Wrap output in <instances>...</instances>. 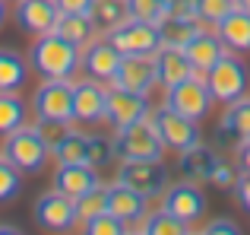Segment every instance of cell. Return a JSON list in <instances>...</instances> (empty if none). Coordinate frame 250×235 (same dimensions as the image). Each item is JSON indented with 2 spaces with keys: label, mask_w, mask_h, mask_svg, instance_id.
<instances>
[{
  "label": "cell",
  "mask_w": 250,
  "mask_h": 235,
  "mask_svg": "<svg viewBox=\"0 0 250 235\" xmlns=\"http://www.w3.org/2000/svg\"><path fill=\"white\" fill-rule=\"evenodd\" d=\"M155 124H159V134L165 140V149H174V153H184V149L196 146L200 143V127H196L193 118H184L171 108H162L155 115Z\"/></svg>",
  "instance_id": "8fae6325"
},
{
  "label": "cell",
  "mask_w": 250,
  "mask_h": 235,
  "mask_svg": "<svg viewBox=\"0 0 250 235\" xmlns=\"http://www.w3.org/2000/svg\"><path fill=\"white\" fill-rule=\"evenodd\" d=\"M241 229L231 223V219H215V223L206 226V235H238Z\"/></svg>",
  "instance_id": "ab89813d"
},
{
  "label": "cell",
  "mask_w": 250,
  "mask_h": 235,
  "mask_svg": "<svg viewBox=\"0 0 250 235\" xmlns=\"http://www.w3.org/2000/svg\"><path fill=\"white\" fill-rule=\"evenodd\" d=\"M124 54L114 48L111 38H102V42H89L83 48V67L92 80L98 83H114L117 76V67H121Z\"/></svg>",
  "instance_id": "4fadbf2b"
},
{
  "label": "cell",
  "mask_w": 250,
  "mask_h": 235,
  "mask_svg": "<svg viewBox=\"0 0 250 235\" xmlns=\"http://www.w3.org/2000/svg\"><path fill=\"white\" fill-rule=\"evenodd\" d=\"M51 153H54V159L61 165H92L89 162V137L80 134V130H70Z\"/></svg>",
  "instance_id": "4316f807"
},
{
  "label": "cell",
  "mask_w": 250,
  "mask_h": 235,
  "mask_svg": "<svg viewBox=\"0 0 250 235\" xmlns=\"http://www.w3.org/2000/svg\"><path fill=\"white\" fill-rule=\"evenodd\" d=\"M104 105H108V89L98 80H80L73 83V121L98 124L104 121Z\"/></svg>",
  "instance_id": "5bb4252c"
},
{
  "label": "cell",
  "mask_w": 250,
  "mask_h": 235,
  "mask_svg": "<svg viewBox=\"0 0 250 235\" xmlns=\"http://www.w3.org/2000/svg\"><path fill=\"white\" fill-rule=\"evenodd\" d=\"M162 210H168L171 216L181 219V223L193 226L196 219L206 213V197H203V191L193 185V181H177V185H171L165 191Z\"/></svg>",
  "instance_id": "30bf717a"
},
{
  "label": "cell",
  "mask_w": 250,
  "mask_h": 235,
  "mask_svg": "<svg viewBox=\"0 0 250 235\" xmlns=\"http://www.w3.org/2000/svg\"><path fill=\"white\" fill-rule=\"evenodd\" d=\"M22 191V172L0 153V204H10V200L19 197Z\"/></svg>",
  "instance_id": "4dcf8cb0"
},
{
  "label": "cell",
  "mask_w": 250,
  "mask_h": 235,
  "mask_svg": "<svg viewBox=\"0 0 250 235\" xmlns=\"http://www.w3.org/2000/svg\"><path fill=\"white\" fill-rule=\"evenodd\" d=\"M212 102L215 99L206 86V73H200V70L190 80L177 83V86H168V95H165V108H171V112H177L184 118H193V121L206 118Z\"/></svg>",
  "instance_id": "5b68a950"
},
{
  "label": "cell",
  "mask_w": 250,
  "mask_h": 235,
  "mask_svg": "<svg viewBox=\"0 0 250 235\" xmlns=\"http://www.w3.org/2000/svg\"><path fill=\"white\" fill-rule=\"evenodd\" d=\"M127 6H130V16L133 19H146V23H155V25L171 13L162 0H127Z\"/></svg>",
  "instance_id": "836d02e7"
},
{
  "label": "cell",
  "mask_w": 250,
  "mask_h": 235,
  "mask_svg": "<svg viewBox=\"0 0 250 235\" xmlns=\"http://www.w3.org/2000/svg\"><path fill=\"white\" fill-rule=\"evenodd\" d=\"M108 38L114 42V48L121 51L124 57H130V54H155V51L162 48L159 25L146 23V19H133V16H130L127 23H121L117 29H111Z\"/></svg>",
  "instance_id": "8992f818"
},
{
  "label": "cell",
  "mask_w": 250,
  "mask_h": 235,
  "mask_svg": "<svg viewBox=\"0 0 250 235\" xmlns=\"http://www.w3.org/2000/svg\"><path fill=\"white\" fill-rule=\"evenodd\" d=\"M234 181H238V172H234L228 162H219L212 172V185L215 188H234Z\"/></svg>",
  "instance_id": "74e56055"
},
{
  "label": "cell",
  "mask_w": 250,
  "mask_h": 235,
  "mask_svg": "<svg viewBox=\"0 0 250 235\" xmlns=\"http://www.w3.org/2000/svg\"><path fill=\"white\" fill-rule=\"evenodd\" d=\"M104 210H108V188L104 185H98L92 191H85L83 197H76V219L80 223H89V219H95Z\"/></svg>",
  "instance_id": "f546056e"
},
{
  "label": "cell",
  "mask_w": 250,
  "mask_h": 235,
  "mask_svg": "<svg viewBox=\"0 0 250 235\" xmlns=\"http://www.w3.org/2000/svg\"><path fill=\"white\" fill-rule=\"evenodd\" d=\"M25 76H29V70H25L22 54H16V51H10V48H0V93H16V89H22Z\"/></svg>",
  "instance_id": "83f0119b"
},
{
  "label": "cell",
  "mask_w": 250,
  "mask_h": 235,
  "mask_svg": "<svg viewBox=\"0 0 250 235\" xmlns=\"http://www.w3.org/2000/svg\"><path fill=\"white\" fill-rule=\"evenodd\" d=\"M155 80V57L152 54H130L121 61L114 76V86L130 89V93H149Z\"/></svg>",
  "instance_id": "2e32d148"
},
{
  "label": "cell",
  "mask_w": 250,
  "mask_h": 235,
  "mask_svg": "<svg viewBox=\"0 0 250 235\" xmlns=\"http://www.w3.org/2000/svg\"><path fill=\"white\" fill-rule=\"evenodd\" d=\"M206 86H209V93H212V99L222 102V105H231V102L244 99L247 86H250L247 64L241 61V57H234V54H228V51H225V54L209 67Z\"/></svg>",
  "instance_id": "3957f363"
},
{
  "label": "cell",
  "mask_w": 250,
  "mask_h": 235,
  "mask_svg": "<svg viewBox=\"0 0 250 235\" xmlns=\"http://www.w3.org/2000/svg\"><path fill=\"white\" fill-rule=\"evenodd\" d=\"M234 194H238L241 207L250 213V172H241L238 175V181H234Z\"/></svg>",
  "instance_id": "f35d334b"
},
{
  "label": "cell",
  "mask_w": 250,
  "mask_h": 235,
  "mask_svg": "<svg viewBox=\"0 0 250 235\" xmlns=\"http://www.w3.org/2000/svg\"><path fill=\"white\" fill-rule=\"evenodd\" d=\"M234 3H238L241 10H247V13H250V0H234Z\"/></svg>",
  "instance_id": "bcb514c9"
},
{
  "label": "cell",
  "mask_w": 250,
  "mask_h": 235,
  "mask_svg": "<svg viewBox=\"0 0 250 235\" xmlns=\"http://www.w3.org/2000/svg\"><path fill=\"white\" fill-rule=\"evenodd\" d=\"M190 226L181 223V219H174L168 210H159L152 213V216H146V223H143V232L146 235H184Z\"/></svg>",
  "instance_id": "d6a6232c"
},
{
  "label": "cell",
  "mask_w": 250,
  "mask_h": 235,
  "mask_svg": "<svg viewBox=\"0 0 250 235\" xmlns=\"http://www.w3.org/2000/svg\"><path fill=\"white\" fill-rule=\"evenodd\" d=\"M32 108L44 121H73V83L44 80L32 99Z\"/></svg>",
  "instance_id": "ba28073f"
},
{
  "label": "cell",
  "mask_w": 250,
  "mask_h": 235,
  "mask_svg": "<svg viewBox=\"0 0 250 235\" xmlns=\"http://www.w3.org/2000/svg\"><path fill=\"white\" fill-rule=\"evenodd\" d=\"M203 29L200 19L193 16H184V13H168L165 19L159 23V35H162V45H174V48H184L196 32Z\"/></svg>",
  "instance_id": "cb8c5ba5"
},
{
  "label": "cell",
  "mask_w": 250,
  "mask_h": 235,
  "mask_svg": "<svg viewBox=\"0 0 250 235\" xmlns=\"http://www.w3.org/2000/svg\"><path fill=\"white\" fill-rule=\"evenodd\" d=\"M3 19H6V3L0 0V25H3Z\"/></svg>",
  "instance_id": "f6af8a7d"
},
{
  "label": "cell",
  "mask_w": 250,
  "mask_h": 235,
  "mask_svg": "<svg viewBox=\"0 0 250 235\" xmlns=\"http://www.w3.org/2000/svg\"><path fill=\"white\" fill-rule=\"evenodd\" d=\"M89 16H92V23H95V29L111 32V29H117L121 23L130 19V6H127V0H92Z\"/></svg>",
  "instance_id": "484cf974"
},
{
  "label": "cell",
  "mask_w": 250,
  "mask_h": 235,
  "mask_svg": "<svg viewBox=\"0 0 250 235\" xmlns=\"http://www.w3.org/2000/svg\"><path fill=\"white\" fill-rule=\"evenodd\" d=\"M13 16H16V23H19L22 32L44 35V32H54L61 6H57V0H16Z\"/></svg>",
  "instance_id": "9a60e30c"
},
{
  "label": "cell",
  "mask_w": 250,
  "mask_h": 235,
  "mask_svg": "<svg viewBox=\"0 0 250 235\" xmlns=\"http://www.w3.org/2000/svg\"><path fill=\"white\" fill-rule=\"evenodd\" d=\"M234 6H238L234 0H193V16L200 19L203 25H215L219 19H225Z\"/></svg>",
  "instance_id": "1f68e13d"
},
{
  "label": "cell",
  "mask_w": 250,
  "mask_h": 235,
  "mask_svg": "<svg viewBox=\"0 0 250 235\" xmlns=\"http://www.w3.org/2000/svg\"><path fill=\"white\" fill-rule=\"evenodd\" d=\"M80 61H83V48L61 38L57 32H44L32 45V67L44 80H70L80 67Z\"/></svg>",
  "instance_id": "6da1fadb"
},
{
  "label": "cell",
  "mask_w": 250,
  "mask_h": 235,
  "mask_svg": "<svg viewBox=\"0 0 250 235\" xmlns=\"http://www.w3.org/2000/svg\"><path fill=\"white\" fill-rule=\"evenodd\" d=\"M152 57H155V80H159L165 89L168 86H177V83L190 80V76L196 73V67L190 64L187 51L174 48V45H162Z\"/></svg>",
  "instance_id": "e0dca14e"
},
{
  "label": "cell",
  "mask_w": 250,
  "mask_h": 235,
  "mask_svg": "<svg viewBox=\"0 0 250 235\" xmlns=\"http://www.w3.org/2000/svg\"><path fill=\"white\" fill-rule=\"evenodd\" d=\"M117 181L146 197H155L168 188V168L162 165V159H121Z\"/></svg>",
  "instance_id": "52a82bcc"
},
{
  "label": "cell",
  "mask_w": 250,
  "mask_h": 235,
  "mask_svg": "<svg viewBox=\"0 0 250 235\" xmlns=\"http://www.w3.org/2000/svg\"><path fill=\"white\" fill-rule=\"evenodd\" d=\"M215 35L222 38V45H225L228 51H238V54L250 51V13L241 10V6H234L225 19L215 23Z\"/></svg>",
  "instance_id": "ac0fdd59"
},
{
  "label": "cell",
  "mask_w": 250,
  "mask_h": 235,
  "mask_svg": "<svg viewBox=\"0 0 250 235\" xmlns=\"http://www.w3.org/2000/svg\"><path fill=\"white\" fill-rule=\"evenodd\" d=\"M111 153H114V146H108V140H104V137H89V162H92V165L108 162Z\"/></svg>",
  "instance_id": "8d00e7d4"
},
{
  "label": "cell",
  "mask_w": 250,
  "mask_h": 235,
  "mask_svg": "<svg viewBox=\"0 0 250 235\" xmlns=\"http://www.w3.org/2000/svg\"><path fill=\"white\" fill-rule=\"evenodd\" d=\"M35 223L48 232H70L80 219H76V200L63 191H48L35 200Z\"/></svg>",
  "instance_id": "9c48e42d"
},
{
  "label": "cell",
  "mask_w": 250,
  "mask_h": 235,
  "mask_svg": "<svg viewBox=\"0 0 250 235\" xmlns=\"http://www.w3.org/2000/svg\"><path fill=\"white\" fill-rule=\"evenodd\" d=\"M35 127H38V134L44 137V143H48L51 149H54L57 143H61L63 137L70 134V121H44V118H38Z\"/></svg>",
  "instance_id": "d590c367"
},
{
  "label": "cell",
  "mask_w": 250,
  "mask_h": 235,
  "mask_svg": "<svg viewBox=\"0 0 250 235\" xmlns=\"http://www.w3.org/2000/svg\"><path fill=\"white\" fill-rule=\"evenodd\" d=\"M238 165H241V172H250V140L238 143Z\"/></svg>",
  "instance_id": "b9f144b4"
},
{
  "label": "cell",
  "mask_w": 250,
  "mask_h": 235,
  "mask_svg": "<svg viewBox=\"0 0 250 235\" xmlns=\"http://www.w3.org/2000/svg\"><path fill=\"white\" fill-rule=\"evenodd\" d=\"M25 124V105L16 93H0V137H10Z\"/></svg>",
  "instance_id": "f1b7e54d"
},
{
  "label": "cell",
  "mask_w": 250,
  "mask_h": 235,
  "mask_svg": "<svg viewBox=\"0 0 250 235\" xmlns=\"http://www.w3.org/2000/svg\"><path fill=\"white\" fill-rule=\"evenodd\" d=\"M3 156L19 168V172L38 175L44 168V162H48V156H51V146L44 143V137L38 134L35 124H32V127H29V124H22L19 130H13V134L6 137Z\"/></svg>",
  "instance_id": "277c9868"
},
{
  "label": "cell",
  "mask_w": 250,
  "mask_h": 235,
  "mask_svg": "<svg viewBox=\"0 0 250 235\" xmlns=\"http://www.w3.org/2000/svg\"><path fill=\"white\" fill-rule=\"evenodd\" d=\"M102 181H98V172L95 165H61L54 172V188L63 194H70V197H83L85 191H92V188H98Z\"/></svg>",
  "instance_id": "7402d4cb"
},
{
  "label": "cell",
  "mask_w": 250,
  "mask_h": 235,
  "mask_svg": "<svg viewBox=\"0 0 250 235\" xmlns=\"http://www.w3.org/2000/svg\"><path fill=\"white\" fill-rule=\"evenodd\" d=\"M146 194H140V191H133V188H127V185H111L108 188V213H114L117 219H124V223H133V219H143L146 216Z\"/></svg>",
  "instance_id": "d6986e66"
},
{
  "label": "cell",
  "mask_w": 250,
  "mask_h": 235,
  "mask_svg": "<svg viewBox=\"0 0 250 235\" xmlns=\"http://www.w3.org/2000/svg\"><path fill=\"white\" fill-rule=\"evenodd\" d=\"M184 51H187L190 64H193L200 73H209V67H212L215 61H219L222 54H225V45H222V38L215 35V32H206V25H203L200 32H196L193 38H190L187 45H184Z\"/></svg>",
  "instance_id": "ffe728a7"
},
{
  "label": "cell",
  "mask_w": 250,
  "mask_h": 235,
  "mask_svg": "<svg viewBox=\"0 0 250 235\" xmlns=\"http://www.w3.org/2000/svg\"><path fill=\"white\" fill-rule=\"evenodd\" d=\"M85 232L89 235H124L127 232V223H124V219H117L114 213H98L95 219H89V223H85Z\"/></svg>",
  "instance_id": "e575fe53"
},
{
  "label": "cell",
  "mask_w": 250,
  "mask_h": 235,
  "mask_svg": "<svg viewBox=\"0 0 250 235\" xmlns=\"http://www.w3.org/2000/svg\"><path fill=\"white\" fill-rule=\"evenodd\" d=\"M162 3H165V6H168V10H177V6H181V3H184V0H162Z\"/></svg>",
  "instance_id": "ee69618b"
},
{
  "label": "cell",
  "mask_w": 250,
  "mask_h": 235,
  "mask_svg": "<svg viewBox=\"0 0 250 235\" xmlns=\"http://www.w3.org/2000/svg\"><path fill=\"white\" fill-rule=\"evenodd\" d=\"M219 134L228 137L231 134L238 143L250 140V99L244 95V99L231 102V105L225 108V115H222V124H219Z\"/></svg>",
  "instance_id": "d4e9b609"
},
{
  "label": "cell",
  "mask_w": 250,
  "mask_h": 235,
  "mask_svg": "<svg viewBox=\"0 0 250 235\" xmlns=\"http://www.w3.org/2000/svg\"><path fill=\"white\" fill-rule=\"evenodd\" d=\"M61 13H89L92 10V0H57Z\"/></svg>",
  "instance_id": "60d3db41"
},
{
  "label": "cell",
  "mask_w": 250,
  "mask_h": 235,
  "mask_svg": "<svg viewBox=\"0 0 250 235\" xmlns=\"http://www.w3.org/2000/svg\"><path fill=\"white\" fill-rule=\"evenodd\" d=\"M162 153H165V140L159 134L155 115H146L130 127H121L114 137V156L121 159H162Z\"/></svg>",
  "instance_id": "7a4b0ae2"
},
{
  "label": "cell",
  "mask_w": 250,
  "mask_h": 235,
  "mask_svg": "<svg viewBox=\"0 0 250 235\" xmlns=\"http://www.w3.org/2000/svg\"><path fill=\"white\" fill-rule=\"evenodd\" d=\"M219 156H215V149L203 146V143H196V146L184 149L181 153V172L187 181H193V185H200V181H212V172L215 165H219Z\"/></svg>",
  "instance_id": "44dd1931"
},
{
  "label": "cell",
  "mask_w": 250,
  "mask_h": 235,
  "mask_svg": "<svg viewBox=\"0 0 250 235\" xmlns=\"http://www.w3.org/2000/svg\"><path fill=\"white\" fill-rule=\"evenodd\" d=\"M149 115V102H146V93H130V89H108V105H104V118L114 124L117 130L121 127H130L133 121Z\"/></svg>",
  "instance_id": "7c38bea8"
},
{
  "label": "cell",
  "mask_w": 250,
  "mask_h": 235,
  "mask_svg": "<svg viewBox=\"0 0 250 235\" xmlns=\"http://www.w3.org/2000/svg\"><path fill=\"white\" fill-rule=\"evenodd\" d=\"M54 32L67 42H73L76 48H85V45L95 38V23H92L89 13H61L54 23Z\"/></svg>",
  "instance_id": "603a6c76"
},
{
  "label": "cell",
  "mask_w": 250,
  "mask_h": 235,
  "mask_svg": "<svg viewBox=\"0 0 250 235\" xmlns=\"http://www.w3.org/2000/svg\"><path fill=\"white\" fill-rule=\"evenodd\" d=\"M0 235H19L16 226H0Z\"/></svg>",
  "instance_id": "7bdbcfd3"
}]
</instances>
